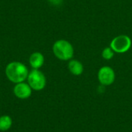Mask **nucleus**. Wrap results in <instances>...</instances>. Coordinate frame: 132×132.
Returning <instances> with one entry per match:
<instances>
[{
    "mask_svg": "<svg viewBox=\"0 0 132 132\" xmlns=\"http://www.w3.org/2000/svg\"><path fill=\"white\" fill-rule=\"evenodd\" d=\"M28 84L30 87L36 91H39L44 89L46 86V80L44 74L38 69L32 70L27 76Z\"/></svg>",
    "mask_w": 132,
    "mask_h": 132,
    "instance_id": "obj_3",
    "label": "nucleus"
},
{
    "mask_svg": "<svg viewBox=\"0 0 132 132\" xmlns=\"http://www.w3.org/2000/svg\"><path fill=\"white\" fill-rule=\"evenodd\" d=\"M28 74L29 72L27 68L21 62H11L5 68V75L7 78L14 83L23 82L27 79Z\"/></svg>",
    "mask_w": 132,
    "mask_h": 132,
    "instance_id": "obj_1",
    "label": "nucleus"
},
{
    "mask_svg": "<svg viewBox=\"0 0 132 132\" xmlns=\"http://www.w3.org/2000/svg\"><path fill=\"white\" fill-rule=\"evenodd\" d=\"M68 69L73 75H80L84 72V66L77 60H70L68 63Z\"/></svg>",
    "mask_w": 132,
    "mask_h": 132,
    "instance_id": "obj_8",
    "label": "nucleus"
},
{
    "mask_svg": "<svg viewBox=\"0 0 132 132\" xmlns=\"http://www.w3.org/2000/svg\"><path fill=\"white\" fill-rule=\"evenodd\" d=\"M29 63L34 69L41 68L44 63V57L39 52H34L29 58Z\"/></svg>",
    "mask_w": 132,
    "mask_h": 132,
    "instance_id": "obj_7",
    "label": "nucleus"
},
{
    "mask_svg": "<svg viewBox=\"0 0 132 132\" xmlns=\"http://www.w3.org/2000/svg\"><path fill=\"white\" fill-rule=\"evenodd\" d=\"M114 52L111 49V47H105L102 51V57L105 60H111L114 57Z\"/></svg>",
    "mask_w": 132,
    "mask_h": 132,
    "instance_id": "obj_10",
    "label": "nucleus"
},
{
    "mask_svg": "<svg viewBox=\"0 0 132 132\" xmlns=\"http://www.w3.org/2000/svg\"><path fill=\"white\" fill-rule=\"evenodd\" d=\"M12 124V118L9 116L4 115L0 117V131H8Z\"/></svg>",
    "mask_w": 132,
    "mask_h": 132,
    "instance_id": "obj_9",
    "label": "nucleus"
},
{
    "mask_svg": "<svg viewBox=\"0 0 132 132\" xmlns=\"http://www.w3.org/2000/svg\"><path fill=\"white\" fill-rule=\"evenodd\" d=\"M54 55L60 60H70L74 54V50L72 44L65 40H59L56 41L53 46Z\"/></svg>",
    "mask_w": 132,
    "mask_h": 132,
    "instance_id": "obj_2",
    "label": "nucleus"
},
{
    "mask_svg": "<svg viewBox=\"0 0 132 132\" xmlns=\"http://www.w3.org/2000/svg\"><path fill=\"white\" fill-rule=\"evenodd\" d=\"M110 47L114 51V52L123 54L127 52L131 48V40L127 35H119L111 40Z\"/></svg>",
    "mask_w": 132,
    "mask_h": 132,
    "instance_id": "obj_4",
    "label": "nucleus"
},
{
    "mask_svg": "<svg viewBox=\"0 0 132 132\" xmlns=\"http://www.w3.org/2000/svg\"><path fill=\"white\" fill-rule=\"evenodd\" d=\"M97 78L100 83L103 86H110L115 80V72L109 66L101 67L97 73Z\"/></svg>",
    "mask_w": 132,
    "mask_h": 132,
    "instance_id": "obj_5",
    "label": "nucleus"
},
{
    "mask_svg": "<svg viewBox=\"0 0 132 132\" xmlns=\"http://www.w3.org/2000/svg\"><path fill=\"white\" fill-rule=\"evenodd\" d=\"M14 94L16 97L19 99H27L31 96L32 88L29 84H26L23 82L16 83L13 89Z\"/></svg>",
    "mask_w": 132,
    "mask_h": 132,
    "instance_id": "obj_6",
    "label": "nucleus"
}]
</instances>
